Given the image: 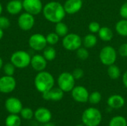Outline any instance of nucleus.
<instances>
[{
  "label": "nucleus",
  "mask_w": 127,
  "mask_h": 126,
  "mask_svg": "<svg viewBox=\"0 0 127 126\" xmlns=\"http://www.w3.org/2000/svg\"><path fill=\"white\" fill-rule=\"evenodd\" d=\"M82 42H83V47H85L86 48H87V49L92 48L97 45V38L94 33H91L86 35L83 37V39H82Z\"/></svg>",
  "instance_id": "aec40b11"
},
{
  "label": "nucleus",
  "mask_w": 127,
  "mask_h": 126,
  "mask_svg": "<svg viewBox=\"0 0 127 126\" xmlns=\"http://www.w3.org/2000/svg\"><path fill=\"white\" fill-rule=\"evenodd\" d=\"M22 5L25 12L33 16L39 15L42 12L43 4L41 0H22Z\"/></svg>",
  "instance_id": "9d476101"
},
{
  "label": "nucleus",
  "mask_w": 127,
  "mask_h": 126,
  "mask_svg": "<svg viewBox=\"0 0 127 126\" xmlns=\"http://www.w3.org/2000/svg\"><path fill=\"white\" fill-rule=\"evenodd\" d=\"M57 85L64 92H71L75 86V79L71 73L63 72L57 78Z\"/></svg>",
  "instance_id": "0eeeda50"
},
{
  "label": "nucleus",
  "mask_w": 127,
  "mask_h": 126,
  "mask_svg": "<svg viewBox=\"0 0 127 126\" xmlns=\"http://www.w3.org/2000/svg\"><path fill=\"white\" fill-rule=\"evenodd\" d=\"M77 57L80 60H86L89 56V52L85 47H80L76 50Z\"/></svg>",
  "instance_id": "c756f323"
},
{
  "label": "nucleus",
  "mask_w": 127,
  "mask_h": 126,
  "mask_svg": "<svg viewBox=\"0 0 127 126\" xmlns=\"http://www.w3.org/2000/svg\"><path fill=\"white\" fill-rule=\"evenodd\" d=\"M102 100V95L99 91H94L92 94H89V102L92 105L98 104Z\"/></svg>",
  "instance_id": "c85d7f7f"
},
{
  "label": "nucleus",
  "mask_w": 127,
  "mask_h": 126,
  "mask_svg": "<svg viewBox=\"0 0 127 126\" xmlns=\"http://www.w3.org/2000/svg\"><path fill=\"white\" fill-rule=\"evenodd\" d=\"M29 47L35 51H41L47 46V40L45 36L41 33H33L28 39Z\"/></svg>",
  "instance_id": "6e6552de"
},
{
  "label": "nucleus",
  "mask_w": 127,
  "mask_h": 126,
  "mask_svg": "<svg viewBox=\"0 0 127 126\" xmlns=\"http://www.w3.org/2000/svg\"><path fill=\"white\" fill-rule=\"evenodd\" d=\"M107 105L112 109H119L125 105V100L121 95L114 94L108 98Z\"/></svg>",
  "instance_id": "6ab92c4d"
},
{
  "label": "nucleus",
  "mask_w": 127,
  "mask_h": 126,
  "mask_svg": "<svg viewBox=\"0 0 127 126\" xmlns=\"http://www.w3.org/2000/svg\"><path fill=\"white\" fill-rule=\"evenodd\" d=\"M2 11H3V7H2L1 3L0 2V16H1V13H2Z\"/></svg>",
  "instance_id": "a19ab883"
},
{
  "label": "nucleus",
  "mask_w": 127,
  "mask_h": 126,
  "mask_svg": "<svg viewBox=\"0 0 127 126\" xmlns=\"http://www.w3.org/2000/svg\"><path fill=\"white\" fill-rule=\"evenodd\" d=\"M71 92V97L77 102L80 103H85L89 101V93L88 90L82 85L74 86V88L72 89Z\"/></svg>",
  "instance_id": "f8f14e48"
},
{
  "label": "nucleus",
  "mask_w": 127,
  "mask_h": 126,
  "mask_svg": "<svg viewBox=\"0 0 127 126\" xmlns=\"http://www.w3.org/2000/svg\"><path fill=\"white\" fill-rule=\"evenodd\" d=\"M4 107L9 114H18L23 108L22 102L16 97H9L5 100Z\"/></svg>",
  "instance_id": "ddd939ff"
},
{
  "label": "nucleus",
  "mask_w": 127,
  "mask_h": 126,
  "mask_svg": "<svg viewBox=\"0 0 127 126\" xmlns=\"http://www.w3.org/2000/svg\"><path fill=\"white\" fill-rule=\"evenodd\" d=\"M44 126H54L53 124H51V123H50V122L49 123H45L44 124Z\"/></svg>",
  "instance_id": "79ce46f5"
},
{
  "label": "nucleus",
  "mask_w": 127,
  "mask_h": 126,
  "mask_svg": "<svg viewBox=\"0 0 127 126\" xmlns=\"http://www.w3.org/2000/svg\"><path fill=\"white\" fill-rule=\"evenodd\" d=\"M100 27H100V24L97 22H90L89 25V27H88L89 30L90 31V33H94V34L97 33L99 32Z\"/></svg>",
  "instance_id": "72a5a7b5"
},
{
  "label": "nucleus",
  "mask_w": 127,
  "mask_h": 126,
  "mask_svg": "<svg viewBox=\"0 0 127 126\" xmlns=\"http://www.w3.org/2000/svg\"><path fill=\"white\" fill-rule=\"evenodd\" d=\"M22 120L18 114H10L5 119V126H20Z\"/></svg>",
  "instance_id": "b1692460"
},
{
  "label": "nucleus",
  "mask_w": 127,
  "mask_h": 126,
  "mask_svg": "<svg viewBox=\"0 0 127 126\" xmlns=\"http://www.w3.org/2000/svg\"><path fill=\"white\" fill-rule=\"evenodd\" d=\"M3 36H4V30H2L0 27V41L1 40V39L3 38Z\"/></svg>",
  "instance_id": "58836bf2"
},
{
  "label": "nucleus",
  "mask_w": 127,
  "mask_h": 126,
  "mask_svg": "<svg viewBox=\"0 0 127 126\" xmlns=\"http://www.w3.org/2000/svg\"><path fill=\"white\" fill-rule=\"evenodd\" d=\"M33 117H35L37 122L45 124L51 121L52 118V114L49 109L44 107H40L35 111Z\"/></svg>",
  "instance_id": "dca6fc26"
},
{
  "label": "nucleus",
  "mask_w": 127,
  "mask_h": 126,
  "mask_svg": "<svg viewBox=\"0 0 127 126\" xmlns=\"http://www.w3.org/2000/svg\"><path fill=\"white\" fill-rule=\"evenodd\" d=\"M54 83L55 80L53 75L45 71L38 72L34 78V86L42 94L54 88Z\"/></svg>",
  "instance_id": "f03ea898"
},
{
  "label": "nucleus",
  "mask_w": 127,
  "mask_h": 126,
  "mask_svg": "<svg viewBox=\"0 0 127 126\" xmlns=\"http://www.w3.org/2000/svg\"><path fill=\"white\" fill-rule=\"evenodd\" d=\"M73 76L74 77L75 80H77V79H80L83 77L84 76V71L82 68H75L73 72L71 73Z\"/></svg>",
  "instance_id": "f704fd0d"
},
{
  "label": "nucleus",
  "mask_w": 127,
  "mask_h": 126,
  "mask_svg": "<svg viewBox=\"0 0 127 126\" xmlns=\"http://www.w3.org/2000/svg\"><path fill=\"white\" fill-rule=\"evenodd\" d=\"M62 44L63 48L69 51H74L80 48L82 45V39L77 33H68L64 37H63Z\"/></svg>",
  "instance_id": "423d86ee"
},
{
  "label": "nucleus",
  "mask_w": 127,
  "mask_h": 126,
  "mask_svg": "<svg viewBox=\"0 0 127 126\" xmlns=\"http://www.w3.org/2000/svg\"><path fill=\"white\" fill-rule=\"evenodd\" d=\"M42 13L47 21L54 24L62 22L66 15L63 4L56 1H51L45 4Z\"/></svg>",
  "instance_id": "f257e3e1"
},
{
  "label": "nucleus",
  "mask_w": 127,
  "mask_h": 126,
  "mask_svg": "<svg viewBox=\"0 0 127 126\" xmlns=\"http://www.w3.org/2000/svg\"><path fill=\"white\" fill-rule=\"evenodd\" d=\"M107 74H108V76L112 79H118L120 78L121 72V69L119 68V67L113 64V65L108 66Z\"/></svg>",
  "instance_id": "a878e982"
},
{
  "label": "nucleus",
  "mask_w": 127,
  "mask_h": 126,
  "mask_svg": "<svg viewBox=\"0 0 127 126\" xmlns=\"http://www.w3.org/2000/svg\"><path fill=\"white\" fill-rule=\"evenodd\" d=\"M10 26V19L4 16H0V27L2 30L7 29Z\"/></svg>",
  "instance_id": "473e14b6"
},
{
  "label": "nucleus",
  "mask_w": 127,
  "mask_h": 126,
  "mask_svg": "<svg viewBox=\"0 0 127 126\" xmlns=\"http://www.w3.org/2000/svg\"><path fill=\"white\" fill-rule=\"evenodd\" d=\"M64 91H62L59 87L52 88L48 91L42 93V98L47 101H54L57 102L61 100L64 97Z\"/></svg>",
  "instance_id": "2eb2a0df"
},
{
  "label": "nucleus",
  "mask_w": 127,
  "mask_h": 126,
  "mask_svg": "<svg viewBox=\"0 0 127 126\" xmlns=\"http://www.w3.org/2000/svg\"><path fill=\"white\" fill-rule=\"evenodd\" d=\"M109 126H127V119L123 116H115L111 119Z\"/></svg>",
  "instance_id": "bb28decb"
},
{
  "label": "nucleus",
  "mask_w": 127,
  "mask_h": 126,
  "mask_svg": "<svg viewBox=\"0 0 127 126\" xmlns=\"http://www.w3.org/2000/svg\"><path fill=\"white\" fill-rule=\"evenodd\" d=\"M118 53L116 50L111 45L104 46L100 51L99 58L101 63L104 65L109 66L116 62Z\"/></svg>",
  "instance_id": "39448f33"
},
{
  "label": "nucleus",
  "mask_w": 127,
  "mask_h": 126,
  "mask_svg": "<svg viewBox=\"0 0 127 126\" xmlns=\"http://www.w3.org/2000/svg\"><path fill=\"white\" fill-rule=\"evenodd\" d=\"M46 37V40H47V43L49 45H55L59 42L60 40V36L55 33V32H51L47 34V36H45Z\"/></svg>",
  "instance_id": "cd10ccee"
},
{
  "label": "nucleus",
  "mask_w": 127,
  "mask_h": 126,
  "mask_svg": "<svg viewBox=\"0 0 127 126\" xmlns=\"http://www.w3.org/2000/svg\"><path fill=\"white\" fill-rule=\"evenodd\" d=\"M3 65H4V62H3V59H2V58L0 56V70L2 68V67H3Z\"/></svg>",
  "instance_id": "ea45409f"
},
{
  "label": "nucleus",
  "mask_w": 127,
  "mask_h": 126,
  "mask_svg": "<svg viewBox=\"0 0 127 126\" xmlns=\"http://www.w3.org/2000/svg\"><path fill=\"white\" fill-rule=\"evenodd\" d=\"M47 64H48V61L45 59L43 55L35 54L31 56L30 65L34 71L37 72L45 71V69L47 67Z\"/></svg>",
  "instance_id": "4468645a"
},
{
  "label": "nucleus",
  "mask_w": 127,
  "mask_h": 126,
  "mask_svg": "<svg viewBox=\"0 0 127 126\" xmlns=\"http://www.w3.org/2000/svg\"><path fill=\"white\" fill-rule=\"evenodd\" d=\"M115 30L121 36H127V19H123L118 21L115 25Z\"/></svg>",
  "instance_id": "4be33fe9"
},
{
  "label": "nucleus",
  "mask_w": 127,
  "mask_h": 126,
  "mask_svg": "<svg viewBox=\"0 0 127 126\" xmlns=\"http://www.w3.org/2000/svg\"><path fill=\"white\" fill-rule=\"evenodd\" d=\"M122 80H123L124 85L127 88V71H126L124 72V74H123Z\"/></svg>",
  "instance_id": "4c0bfd02"
},
{
  "label": "nucleus",
  "mask_w": 127,
  "mask_h": 126,
  "mask_svg": "<svg viewBox=\"0 0 127 126\" xmlns=\"http://www.w3.org/2000/svg\"><path fill=\"white\" fill-rule=\"evenodd\" d=\"M120 15L123 19H127V1L124 3L120 8Z\"/></svg>",
  "instance_id": "e433bc0d"
},
{
  "label": "nucleus",
  "mask_w": 127,
  "mask_h": 126,
  "mask_svg": "<svg viewBox=\"0 0 127 126\" xmlns=\"http://www.w3.org/2000/svg\"><path fill=\"white\" fill-rule=\"evenodd\" d=\"M66 14L73 15L78 13L83 7L82 0H66L63 4Z\"/></svg>",
  "instance_id": "f3484780"
},
{
  "label": "nucleus",
  "mask_w": 127,
  "mask_h": 126,
  "mask_svg": "<svg viewBox=\"0 0 127 126\" xmlns=\"http://www.w3.org/2000/svg\"><path fill=\"white\" fill-rule=\"evenodd\" d=\"M42 51V55L48 62H51L55 59L57 56V51L52 45L46 46Z\"/></svg>",
  "instance_id": "5701e85b"
},
{
  "label": "nucleus",
  "mask_w": 127,
  "mask_h": 126,
  "mask_svg": "<svg viewBox=\"0 0 127 126\" xmlns=\"http://www.w3.org/2000/svg\"><path fill=\"white\" fill-rule=\"evenodd\" d=\"M76 126H85L84 125H81V124H80V125H77Z\"/></svg>",
  "instance_id": "37998d69"
},
{
  "label": "nucleus",
  "mask_w": 127,
  "mask_h": 126,
  "mask_svg": "<svg viewBox=\"0 0 127 126\" xmlns=\"http://www.w3.org/2000/svg\"><path fill=\"white\" fill-rule=\"evenodd\" d=\"M98 36L100 37V39L102 41L104 42H109L112 39L113 36H114V33L113 31L112 30L111 28L108 27H100L99 32L97 33Z\"/></svg>",
  "instance_id": "412c9836"
},
{
  "label": "nucleus",
  "mask_w": 127,
  "mask_h": 126,
  "mask_svg": "<svg viewBox=\"0 0 127 126\" xmlns=\"http://www.w3.org/2000/svg\"><path fill=\"white\" fill-rule=\"evenodd\" d=\"M23 10L22 0H10L6 5L7 12L13 16L20 14Z\"/></svg>",
  "instance_id": "a211bd4d"
},
{
  "label": "nucleus",
  "mask_w": 127,
  "mask_h": 126,
  "mask_svg": "<svg viewBox=\"0 0 127 126\" xmlns=\"http://www.w3.org/2000/svg\"><path fill=\"white\" fill-rule=\"evenodd\" d=\"M31 56L28 51L16 50L10 56V62L16 67V68L24 69L31 65Z\"/></svg>",
  "instance_id": "20e7f679"
},
{
  "label": "nucleus",
  "mask_w": 127,
  "mask_h": 126,
  "mask_svg": "<svg viewBox=\"0 0 127 126\" xmlns=\"http://www.w3.org/2000/svg\"><path fill=\"white\" fill-rule=\"evenodd\" d=\"M2 69H3V72H4V75L13 76L15 71H16V67L11 62H8L3 65Z\"/></svg>",
  "instance_id": "2f4dec72"
},
{
  "label": "nucleus",
  "mask_w": 127,
  "mask_h": 126,
  "mask_svg": "<svg viewBox=\"0 0 127 126\" xmlns=\"http://www.w3.org/2000/svg\"><path fill=\"white\" fill-rule=\"evenodd\" d=\"M118 53L122 57H127V43H124L119 47Z\"/></svg>",
  "instance_id": "c9c22d12"
},
{
  "label": "nucleus",
  "mask_w": 127,
  "mask_h": 126,
  "mask_svg": "<svg viewBox=\"0 0 127 126\" xmlns=\"http://www.w3.org/2000/svg\"><path fill=\"white\" fill-rule=\"evenodd\" d=\"M16 87V80L13 76L4 75L0 77V92L2 94H10Z\"/></svg>",
  "instance_id": "9b49d317"
},
{
  "label": "nucleus",
  "mask_w": 127,
  "mask_h": 126,
  "mask_svg": "<svg viewBox=\"0 0 127 126\" xmlns=\"http://www.w3.org/2000/svg\"><path fill=\"white\" fill-rule=\"evenodd\" d=\"M19 114L21 115V117L26 120H31L34 117L33 111L30 108H23Z\"/></svg>",
  "instance_id": "7c9ffc66"
},
{
  "label": "nucleus",
  "mask_w": 127,
  "mask_h": 126,
  "mask_svg": "<svg viewBox=\"0 0 127 126\" xmlns=\"http://www.w3.org/2000/svg\"><path fill=\"white\" fill-rule=\"evenodd\" d=\"M102 121V114L99 109L90 107L82 114V122L85 126H98Z\"/></svg>",
  "instance_id": "7ed1b4c3"
},
{
  "label": "nucleus",
  "mask_w": 127,
  "mask_h": 126,
  "mask_svg": "<svg viewBox=\"0 0 127 126\" xmlns=\"http://www.w3.org/2000/svg\"><path fill=\"white\" fill-rule=\"evenodd\" d=\"M54 30H55V33L60 37H64L65 35L68 33V27L65 23L63 22V21L55 24Z\"/></svg>",
  "instance_id": "393cba45"
},
{
  "label": "nucleus",
  "mask_w": 127,
  "mask_h": 126,
  "mask_svg": "<svg viewBox=\"0 0 127 126\" xmlns=\"http://www.w3.org/2000/svg\"><path fill=\"white\" fill-rule=\"evenodd\" d=\"M19 27L23 31H28L31 30L35 25L34 16L27 12L21 13L17 19Z\"/></svg>",
  "instance_id": "1a4fd4ad"
}]
</instances>
